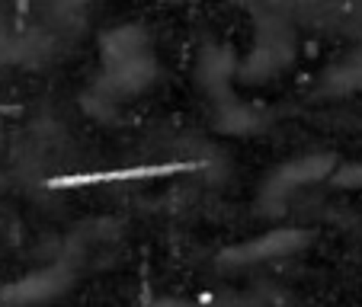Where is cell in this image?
Returning a JSON list of instances; mask_svg holds the SVG:
<instances>
[{
    "label": "cell",
    "instance_id": "cell-1",
    "mask_svg": "<svg viewBox=\"0 0 362 307\" xmlns=\"http://www.w3.org/2000/svg\"><path fill=\"white\" fill-rule=\"evenodd\" d=\"M202 160H173V164H148L129 167V170H93V173H71V176L48 179V189H77V186H100V183H125V179H164L177 173L202 170Z\"/></svg>",
    "mask_w": 362,
    "mask_h": 307
},
{
    "label": "cell",
    "instance_id": "cell-2",
    "mask_svg": "<svg viewBox=\"0 0 362 307\" xmlns=\"http://www.w3.org/2000/svg\"><path fill=\"white\" fill-rule=\"evenodd\" d=\"M26 10H29V0H20V20L26 16Z\"/></svg>",
    "mask_w": 362,
    "mask_h": 307
}]
</instances>
